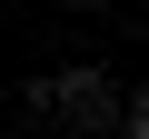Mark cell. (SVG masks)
I'll return each mask as SVG.
<instances>
[{
  "label": "cell",
  "instance_id": "obj_1",
  "mask_svg": "<svg viewBox=\"0 0 149 139\" xmlns=\"http://www.w3.org/2000/svg\"><path fill=\"white\" fill-rule=\"evenodd\" d=\"M30 99H40V109H70L80 129H119V119H129V99L100 80V70H60V80H40Z\"/></svg>",
  "mask_w": 149,
  "mask_h": 139
},
{
  "label": "cell",
  "instance_id": "obj_2",
  "mask_svg": "<svg viewBox=\"0 0 149 139\" xmlns=\"http://www.w3.org/2000/svg\"><path fill=\"white\" fill-rule=\"evenodd\" d=\"M119 139H149V80H139V99H129V119H119Z\"/></svg>",
  "mask_w": 149,
  "mask_h": 139
},
{
  "label": "cell",
  "instance_id": "obj_3",
  "mask_svg": "<svg viewBox=\"0 0 149 139\" xmlns=\"http://www.w3.org/2000/svg\"><path fill=\"white\" fill-rule=\"evenodd\" d=\"M80 10H90V0H80Z\"/></svg>",
  "mask_w": 149,
  "mask_h": 139
}]
</instances>
